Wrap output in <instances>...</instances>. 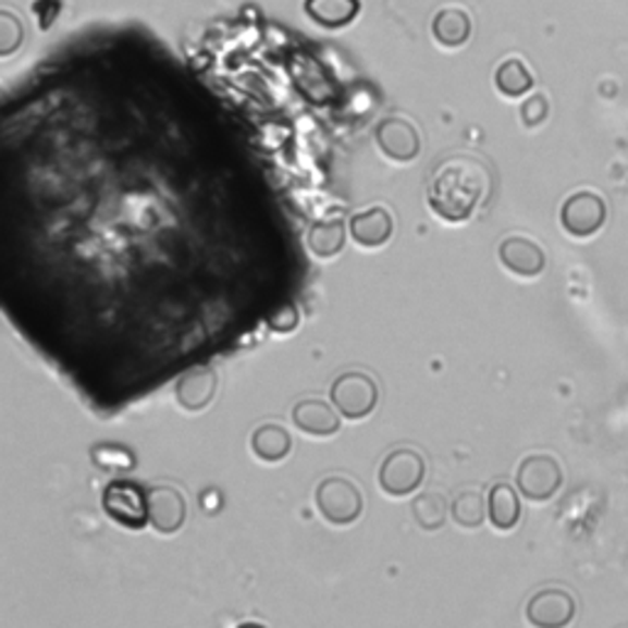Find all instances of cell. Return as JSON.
I'll list each match as a JSON object with an SVG mask.
<instances>
[{"mask_svg": "<svg viewBox=\"0 0 628 628\" xmlns=\"http://www.w3.org/2000/svg\"><path fill=\"white\" fill-rule=\"evenodd\" d=\"M496 89L508 96V99H518V96H526L533 89V74L528 72V66L520 60H506L496 70Z\"/></svg>", "mask_w": 628, "mask_h": 628, "instance_id": "obj_19", "label": "cell"}, {"mask_svg": "<svg viewBox=\"0 0 628 628\" xmlns=\"http://www.w3.org/2000/svg\"><path fill=\"white\" fill-rule=\"evenodd\" d=\"M332 403L344 418L361 420L379 403V385L366 373H344L332 385Z\"/></svg>", "mask_w": 628, "mask_h": 628, "instance_id": "obj_3", "label": "cell"}, {"mask_svg": "<svg viewBox=\"0 0 628 628\" xmlns=\"http://www.w3.org/2000/svg\"><path fill=\"white\" fill-rule=\"evenodd\" d=\"M375 143L385 158L395 162H410L420 152V135L415 125L403 119H385L375 125Z\"/></svg>", "mask_w": 628, "mask_h": 628, "instance_id": "obj_8", "label": "cell"}, {"mask_svg": "<svg viewBox=\"0 0 628 628\" xmlns=\"http://www.w3.org/2000/svg\"><path fill=\"white\" fill-rule=\"evenodd\" d=\"M25 40L23 23L11 11H0V57H11Z\"/></svg>", "mask_w": 628, "mask_h": 628, "instance_id": "obj_23", "label": "cell"}, {"mask_svg": "<svg viewBox=\"0 0 628 628\" xmlns=\"http://www.w3.org/2000/svg\"><path fill=\"white\" fill-rule=\"evenodd\" d=\"M424 461L418 452L398 450L385 457L381 467V489L389 496H408L422 484Z\"/></svg>", "mask_w": 628, "mask_h": 628, "instance_id": "obj_5", "label": "cell"}, {"mask_svg": "<svg viewBox=\"0 0 628 628\" xmlns=\"http://www.w3.org/2000/svg\"><path fill=\"white\" fill-rule=\"evenodd\" d=\"M317 508L332 526H352L364 510V498L352 481L332 477L317 489Z\"/></svg>", "mask_w": 628, "mask_h": 628, "instance_id": "obj_2", "label": "cell"}, {"mask_svg": "<svg viewBox=\"0 0 628 628\" xmlns=\"http://www.w3.org/2000/svg\"><path fill=\"white\" fill-rule=\"evenodd\" d=\"M349 229H352V236L356 244L364 248H379L391 238L393 221L389 217V211L381 207H373V209L359 211V214L352 219Z\"/></svg>", "mask_w": 628, "mask_h": 628, "instance_id": "obj_13", "label": "cell"}, {"mask_svg": "<svg viewBox=\"0 0 628 628\" xmlns=\"http://www.w3.org/2000/svg\"><path fill=\"white\" fill-rule=\"evenodd\" d=\"M520 119H524L528 128L543 123L547 119V99L545 96L535 94V96H530V99H526L524 106H520Z\"/></svg>", "mask_w": 628, "mask_h": 628, "instance_id": "obj_24", "label": "cell"}, {"mask_svg": "<svg viewBox=\"0 0 628 628\" xmlns=\"http://www.w3.org/2000/svg\"><path fill=\"white\" fill-rule=\"evenodd\" d=\"M148 518L160 533H175L185 524V498L175 489H155L148 496Z\"/></svg>", "mask_w": 628, "mask_h": 628, "instance_id": "obj_11", "label": "cell"}, {"mask_svg": "<svg viewBox=\"0 0 628 628\" xmlns=\"http://www.w3.org/2000/svg\"><path fill=\"white\" fill-rule=\"evenodd\" d=\"M103 508L113 520H119L125 528H143L148 518V498L140 494V489L131 484H111L103 494Z\"/></svg>", "mask_w": 628, "mask_h": 628, "instance_id": "obj_9", "label": "cell"}, {"mask_svg": "<svg viewBox=\"0 0 628 628\" xmlns=\"http://www.w3.org/2000/svg\"><path fill=\"white\" fill-rule=\"evenodd\" d=\"M559 221H563V226L569 236H577V238L594 236L606 221L604 199L594 195V192H577V195L569 197L563 205Z\"/></svg>", "mask_w": 628, "mask_h": 628, "instance_id": "obj_6", "label": "cell"}, {"mask_svg": "<svg viewBox=\"0 0 628 628\" xmlns=\"http://www.w3.org/2000/svg\"><path fill=\"white\" fill-rule=\"evenodd\" d=\"M305 13L317 25L336 30L359 17L361 0H305Z\"/></svg>", "mask_w": 628, "mask_h": 628, "instance_id": "obj_14", "label": "cell"}, {"mask_svg": "<svg viewBox=\"0 0 628 628\" xmlns=\"http://www.w3.org/2000/svg\"><path fill=\"white\" fill-rule=\"evenodd\" d=\"M489 192V172L481 162L457 158L444 162L430 185V207L444 221H464L475 214Z\"/></svg>", "mask_w": 628, "mask_h": 628, "instance_id": "obj_1", "label": "cell"}, {"mask_svg": "<svg viewBox=\"0 0 628 628\" xmlns=\"http://www.w3.org/2000/svg\"><path fill=\"white\" fill-rule=\"evenodd\" d=\"M563 487V467L547 454H533L518 469V489L530 501L553 498Z\"/></svg>", "mask_w": 628, "mask_h": 628, "instance_id": "obj_4", "label": "cell"}, {"mask_svg": "<svg viewBox=\"0 0 628 628\" xmlns=\"http://www.w3.org/2000/svg\"><path fill=\"white\" fill-rule=\"evenodd\" d=\"M577 604L565 589H543L528 602V621L540 628H563L575 618Z\"/></svg>", "mask_w": 628, "mask_h": 628, "instance_id": "obj_7", "label": "cell"}, {"mask_svg": "<svg viewBox=\"0 0 628 628\" xmlns=\"http://www.w3.org/2000/svg\"><path fill=\"white\" fill-rule=\"evenodd\" d=\"M33 11H35L37 23H40L42 30H47V27L54 23V17L62 13V0H37Z\"/></svg>", "mask_w": 628, "mask_h": 628, "instance_id": "obj_25", "label": "cell"}, {"mask_svg": "<svg viewBox=\"0 0 628 628\" xmlns=\"http://www.w3.org/2000/svg\"><path fill=\"white\" fill-rule=\"evenodd\" d=\"M293 422L297 424V430L312 434V438H330V434H336V430H340V418H336L332 405H327L324 401L297 403L293 410Z\"/></svg>", "mask_w": 628, "mask_h": 628, "instance_id": "obj_12", "label": "cell"}, {"mask_svg": "<svg viewBox=\"0 0 628 628\" xmlns=\"http://www.w3.org/2000/svg\"><path fill=\"white\" fill-rule=\"evenodd\" d=\"M217 393V375L211 371L187 373L185 379L177 383V403L189 412H197L207 408Z\"/></svg>", "mask_w": 628, "mask_h": 628, "instance_id": "obj_15", "label": "cell"}, {"mask_svg": "<svg viewBox=\"0 0 628 628\" xmlns=\"http://www.w3.org/2000/svg\"><path fill=\"white\" fill-rule=\"evenodd\" d=\"M412 516L424 530H438L447 518V504L440 494H420L412 501Z\"/></svg>", "mask_w": 628, "mask_h": 628, "instance_id": "obj_21", "label": "cell"}, {"mask_svg": "<svg viewBox=\"0 0 628 628\" xmlns=\"http://www.w3.org/2000/svg\"><path fill=\"white\" fill-rule=\"evenodd\" d=\"M290 447H293L290 434L283 428H278V424H263V428H258L254 438H250V450L263 461L285 459Z\"/></svg>", "mask_w": 628, "mask_h": 628, "instance_id": "obj_18", "label": "cell"}, {"mask_svg": "<svg viewBox=\"0 0 628 628\" xmlns=\"http://www.w3.org/2000/svg\"><path fill=\"white\" fill-rule=\"evenodd\" d=\"M432 35L444 47H461L471 35V17L459 8H442L432 17Z\"/></svg>", "mask_w": 628, "mask_h": 628, "instance_id": "obj_16", "label": "cell"}, {"mask_svg": "<svg viewBox=\"0 0 628 628\" xmlns=\"http://www.w3.org/2000/svg\"><path fill=\"white\" fill-rule=\"evenodd\" d=\"M487 510L489 508H484V498L477 491H464V494L452 501V518L461 528H479L484 524Z\"/></svg>", "mask_w": 628, "mask_h": 628, "instance_id": "obj_20", "label": "cell"}, {"mask_svg": "<svg viewBox=\"0 0 628 628\" xmlns=\"http://www.w3.org/2000/svg\"><path fill=\"white\" fill-rule=\"evenodd\" d=\"M297 309L295 307H287L283 315H280V320H273V330L278 332H293L297 327Z\"/></svg>", "mask_w": 628, "mask_h": 628, "instance_id": "obj_26", "label": "cell"}, {"mask_svg": "<svg viewBox=\"0 0 628 628\" xmlns=\"http://www.w3.org/2000/svg\"><path fill=\"white\" fill-rule=\"evenodd\" d=\"M489 518L498 530H510L520 520L518 494L508 484H496L489 494Z\"/></svg>", "mask_w": 628, "mask_h": 628, "instance_id": "obj_17", "label": "cell"}, {"mask_svg": "<svg viewBox=\"0 0 628 628\" xmlns=\"http://www.w3.org/2000/svg\"><path fill=\"white\" fill-rule=\"evenodd\" d=\"M344 244V229L342 224H317L312 229V236H309V246L320 258H330L334 254H340Z\"/></svg>", "mask_w": 628, "mask_h": 628, "instance_id": "obj_22", "label": "cell"}, {"mask_svg": "<svg viewBox=\"0 0 628 628\" xmlns=\"http://www.w3.org/2000/svg\"><path fill=\"white\" fill-rule=\"evenodd\" d=\"M501 263L520 278H535L545 270L543 248L524 236H510L498 248Z\"/></svg>", "mask_w": 628, "mask_h": 628, "instance_id": "obj_10", "label": "cell"}]
</instances>
